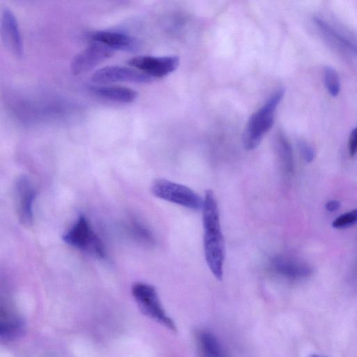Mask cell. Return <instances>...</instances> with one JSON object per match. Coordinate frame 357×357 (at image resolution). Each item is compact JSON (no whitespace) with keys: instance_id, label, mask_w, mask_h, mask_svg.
I'll return each mask as SVG.
<instances>
[{"instance_id":"6da1fadb","label":"cell","mask_w":357,"mask_h":357,"mask_svg":"<svg viewBox=\"0 0 357 357\" xmlns=\"http://www.w3.org/2000/svg\"><path fill=\"white\" fill-rule=\"evenodd\" d=\"M202 206L204 256L213 275L219 280L223 275L225 248L217 200L211 190L206 191Z\"/></svg>"},{"instance_id":"7a4b0ae2","label":"cell","mask_w":357,"mask_h":357,"mask_svg":"<svg viewBox=\"0 0 357 357\" xmlns=\"http://www.w3.org/2000/svg\"><path fill=\"white\" fill-rule=\"evenodd\" d=\"M284 95V89L275 91L266 102L250 117L243 134V144L248 151L256 149L274 123L275 113Z\"/></svg>"},{"instance_id":"3957f363","label":"cell","mask_w":357,"mask_h":357,"mask_svg":"<svg viewBox=\"0 0 357 357\" xmlns=\"http://www.w3.org/2000/svg\"><path fill=\"white\" fill-rule=\"evenodd\" d=\"M62 239L66 244L99 259H105L107 257L102 241L83 215H80L73 226L63 234Z\"/></svg>"},{"instance_id":"277c9868","label":"cell","mask_w":357,"mask_h":357,"mask_svg":"<svg viewBox=\"0 0 357 357\" xmlns=\"http://www.w3.org/2000/svg\"><path fill=\"white\" fill-rule=\"evenodd\" d=\"M131 292L144 315L171 331H176L174 322L166 314L153 286L142 282H135L132 286Z\"/></svg>"},{"instance_id":"5b68a950","label":"cell","mask_w":357,"mask_h":357,"mask_svg":"<svg viewBox=\"0 0 357 357\" xmlns=\"http://www.w3.org/2000/svg\"><path fill=\"white\" fill-rule=\"evenodd\" d=\"M151 193L156 197L190 210L202 208L204 199L191 188L173 181L158 178L151 185Z\"/></svg>"},{"instance_id":"8992f818","label":"cell","mask_w":357,"mask_h":357,"mask_svg":"<svg viewBox=\"0 0 357 357\" xmlns=\"http://www.w3.org/2000/svg\"><path fill=\"white\" fill-rule=\"evenodd\" d=\"M128 63L151 78H162L174 71L179 64L176 56H138L128 61Z\"/></svg>"},{"instance_id":"52a82bcc","label":"cell","mask_w":357,"mask_h":357,"mask_svg":"<svg viewBox=\"0 0 357 357\" xmlns=\"http://www.w3.org/2000/svg\"><path fill=\"white\" fill-rule=\"evenodd\" d=\"M91 80L95 83L114 82L149 83L153 78L141 71L121 66H107L95 71Z\"/></svg>"},{"instance_id":"ba28073f","label":"cell","mask_w":357,"mask_h":357,"mask_svg":"<svg viewBox=\"0 0 357 357\" xmlns=\"http://www.w3.org/2000/svg\"><path fill=\"white\" fill-rule=\"evenodd\" d=\"M114 53L109 47L93 42L84 50L76 54L72 59L70 68L73 75H79L91 70L107 59Z\"/></svg>"},{"instance_id":"9c48e42d","label":"cell","mask_w":357,"mask_h":357,"mask_svg":"<svg viewBox=\"0 0 357 357\" xmlns=\"http://www.w3.org/2000/svg\"><path fill=\"white\" fill-rule=\"evenodd\" d=\"M14 193L19 220L24 226L31 225L33 218V203L36 192L26 177L21 176L17 180Z\"/></svg>"},{"instance_id":"30bf717a","label":"cell","mask_w":357,"mask_h":357,"mask_svg":"<svg viewBox=\"0 0 357 357\" xmlns=\"http://www.w3.org/2000/svg\"><path fill=\"white\" fill-rule=\"evenodd\" d=\"M1 33L8 50L15 56L24 54V45L17 20L13 11L5 8L1 13Z\"/></svg>"},{"instance_id":"8fae6325","label":"cell","mask_w":357,"mask_h":357,"mask_svg":"<svg viewBox=\"0 0 357 357\" xmlns=\"http://www.w3.org/2000/svg\"><path fill=\"white\" fill-rule=\"evenodd\" d=\"M93 42L102 44L112 50L133 52L139 48V41L127 33L116 31H96L89 34Z\"/></svg>"},{"instance_id":"7c38bea8","label":"cell","mask_w":357,"mask_h":357,"mask_svg":"<svg viewBox=\"0 0 357 357\" xmlns=\"http://www.w3.org/2000/svg\"><path fill=\"white\" fill-rule=\"evenodd\" d=\"M269 266L276 275L291 280L305 278L312 273L311 267L306 264L284 256L272 258Z\"/></svg>"},{"instance_id":"4fadbf2b","label":"cell","mask_w":357,"mask_h":357,"mask_svg":"<svg viewBox=\"0 0 357 357\" xmlns=\"http://www.w3.org/2000/svg\"><path fill=\"white\" fill-rule=\"evenodd\" d=\"M89 91L96 97L121 103L132 102L137 97L135 90L125 86H93Z\"/></svg>"},{"instance_id":"5bb4252c","label":"cell","mask_w":357,"mask_h":357,"mask_svg":"<svg viewBox=\"0 0 357 357\" xmlns=\"http://www.w3.org/2000/svg\"><path fill=\"white\" fill-rule=\"evenodd\" d=\"M314 22L319 29L328 38L342 47L357 55V40L336 29L325 20L314 17Z\"/></svg>"},{"instance_id":"9a60e30c","label":"cell","mask_w":357,"mask_h":357,"mask_svg":"<svg viewBox=\"0 0 357 357\" xmlns=\"http://www.w3.org/2000/svg\"><path fill=\"white\" fill-rule=\"evenodd\" d=\"M25 331V324L22 319L14 315L7 314L1 318L0 338L1 340L10 341L21 337Z\"/></svg>"},{"instance_id":"2e32d148","label":"cell","mask_w":357,"mask_h":357,"mask_svg":"<svg viewBox=\"0 0 357 357\" xmlns=\"http://www.w3.org/2000/svg\"><path fill=\"white\" fill-rule=\"evenodd\" d=\"M275 149L283 171L291 173L294 169V158L291 144L285 135L279 131L275 137Z\"/></svg>"},{"instance_id":"e0dca14e","label":"cell","mask_w":357,"mask_h":357,"mask_svg":"<svg viewBox=\"0 0 357 357\" xmlns=\"http://www.w3.org/2000/svg\"><path fill=\"white\" fill-rule=\"evenodd\" d=\"M199 343L204 357H225L220 342L211 332L201 331L199 334Z\"/></svg>"},{"instance_id":"ac0fdd59","label":"cell","mask_w":357,"mask_h":357,"mask_svg":"<svg viewBox=\"0 0 357 357\" xmlns=\"http://www.w3.org/2000/svg\"><path fill=\"white\" fill-rule=\"evenodd\" d=\"M131 235L139 243L151 245L155 243L152 232L143 224L139 222H132L130 227Z\"/></svg>"},{"instance_id":"d6986e66","label":"cell","mask_w":357,"mask_h":357,"mask_svg":"<svg viewBox=\"0 0 357 357\" xmlns=\"http://www.w3.org/2000/svg\"><path fill=\"white\" fill-rule=\"evenodd\" d=\"M324 79L328 92L333 97L337 96L340 90V81L336 70L331 66H326Z\"/></svg>"},{"instance_id":"ffe728a7","label":"cell","mask_w":357,"mask_h":357,"mask_svg":"<svg viewBox=\"0 0 357 357\" xmlns=\"http://www.w3.org/2000/svg\"><path fill=\"white\" fill-rule=\"evenodd\" d=\"M357 222V208L343 213L338 216L333 222V227L335 228H345Z\"/></svg>"},{"instance_id":"44dd1931","label":"cell","mask_w":357,"mask_h":357,"mask_svg":"<svg viewBox=\"0 0 357 357\" xmlns=\"http://www.w3.org/2000/svg\"><path fill=\"white\" fill-rule=\"evenodd\" d=\"M298 146L303 159L307 162H312L316 154L312 146L303 140H300Z\"/></svg>"},{"instance_id":"7402d4cb","label":"cell","mask_w":357,"mask_h":357,"mask_svg":"<svg viewBox=\"0 0 357 357\" xmlns=\"http://www.w3.org/2000/svg\"><path fill=\"white\" fill-rule=\"evenodd\" d=\"M349 152L351 156L357 153V126L351 132L349 137Z\"/></svg>"},{"instance_id":"603a6c76","label":"cell","mask_w":357,"mask_h":357,"mask_svg":"<svg viewBox=\"0 0 357 357\" xmlns=\"http://www.w3.org/2000/svg\"><path fill=\"white\" fill-rule=\"evenodd\" d=\"M340 206V202L337 200H331L328 202L326 205V209L330 212H334L337 211Z\"/></svg>"},{"instance_id":"cb8c5ba5","label":"cell","mask_w":357,"mask_h":357,"mask_svg":"<svg viewBox=\"0 0 357 357\" xmlns=\"http://www.w3.org/2000/svg\"><path fill=\"white\" fill-rule=\"evenodd\" d=\"M311 357H324V356H318V355H313Z\"/></svg>"}]
</instances>
